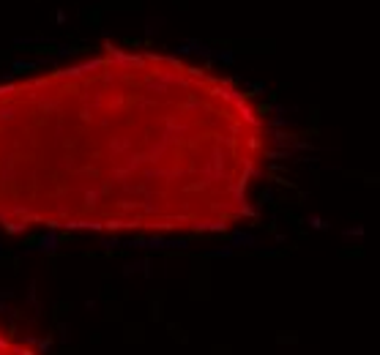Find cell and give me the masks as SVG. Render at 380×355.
Listing matches in <instances>:
<instances>
[{
    "mask_svg": "<svg viewBox=\"0 0 380 355\" xmlns=\"http://www.w3.org/2000/svg\"><path fill=\"white\" fill-rule=\"evenodd\" d=\"M0 355H38L30 342L17 336L3 320H0Z\"/></svg>",
    "mask_w": 380,
    "mask_h": 355,
    "instance_id": "obj_2",
    "label": "cell"
},
{
    "mask_svg": "<svg viewBox=\"0 0 380 355\" xmlns=\"http://www.w3.org/2000/svg\"><path fill=\"white\" fill-rule=\"evenodd\" d=\"M273 128L246 88L162 52L104 50L0 82V224L208 235L257 205Z\"/></svg>",
    "mask_w": 380,
    "mask_h": 355,
    "instance_id": "obj_1",
    "label": "cell"
}]
</instances>
